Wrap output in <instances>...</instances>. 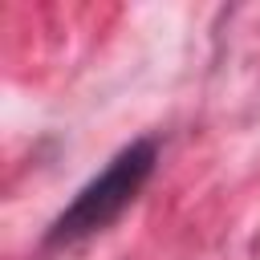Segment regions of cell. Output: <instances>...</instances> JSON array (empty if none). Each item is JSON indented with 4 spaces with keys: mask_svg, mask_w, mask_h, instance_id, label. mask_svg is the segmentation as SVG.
Returning a JSON list of instances; mask_svg holds the SVG:
<instances>
[{
    "mask_svg": "<svg viewBox=\"0 0 260 260\" xmlns=\"http://www.w3.org/2000/svg\"><path fill=\"white\" fill-rule=\"evenodd\" d=\"M154 162H158L154 138H138V142L122 146V150L110 158V167H106L98 179H89V183L73 195V203L49 223L45 244H49V248H65V244H77V240L110 228V223L138 199V191H142L146 179L154 175Z\"/></svg>",
    "mask_w": 260,
    "mask_h": 260,
    "instance_id": "6da1fadb",
    "label": "cell"
}]
</instances>
